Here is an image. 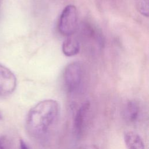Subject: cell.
I'll return each instance as SVG.
<instances>
[{
	"mask_svg": "<svg viewBox=\"0 0 149 149\" xmlns=\"http://www.w3.org/2000/svg\"><path fill=\"white\" fill-rule=\"evenodd\" d=\"M0 3H1V0H0Z\"/></svg>",
	"mask_w": 149,
	"mask_h": 149,
	"instance_id": "5bb4252c",
	"label": "cell"
},
{
	"mask_svg": "<svg viewBox=\"0 0 149 149\" xmlns=\"http://www.w3.org/2000/svg\"><path fill=\"white\" fill-rule=\"evenodd\" d=\"M60 107L54 100H45L33 106L29 111L26 121L29 133L34 137L45 134L56 120Z\"/></svg>",
	"mask_w": 149,
	"mask_h": 149,
	"instance_id": "6da1fadb",
	"label": "cell"
},
{
	"mask_svg": "<svg viewBox=\"0 0 149 149\" xmlns=\"http://www.w3.org/2000/svg\"><path fill=\"white\" fill-rule=\"evenodd\" d=\"M125 119L129 122L136 121L140 113V107L139 104L134 101L131 100L127 102L123 111Z\"/></svg>",
	"mask_w": 149,
	"mask_h": 149,
	"instance_id": "8992f818",
	"label": "cell"
},
{
	"mask_svg": "<svg viewBox=\"0 0 149 149\" xmlns=\"http://www.w3.org/2000/svg\"><path fill=\"white\" fill-rule=\"evenodd\" d=\"M20 149H30L27 144L23 140H20Z\"/></svg>",
	"mask_w": 149,
	"mask_h": 149,
	"instance_id": "8fae6325",
	"label": "cell"
},
{
	"mask_svg": "<svg viewBox=\"0 0 149 149\" xmlns=\"http://www.w3.org/2000/svg\"><path fill=\"white\" fill-rule=\"evenodd\" d=\"M83 77V66L79 62L68 64L63 73V81L68 92H76L81 86Z\"/></svg>",
	"mask_w": 149,
	"mask_h": 149,
	"instance_id": "7a4b0ae2",
	"label": "cell"
},
{
	"mask_svg": "<svg viewBox=\"0 0 149 149\" xmlns=\"http://www.w3.org/2000/svg\"><path fill=\"white\" fill-rule=\"evenodd\" d=\"M17 80L14 73L6 66L0 64V95H8L15 90Z\"/></svg>",
	"mask_w": 149,
	"mask_h": 149,
	"instance_id": "277c9868",
	"label": "cell"
},
{
	"mask_svg": "<svg viewBox=\"0 0 149 149\" xmlns=\"http://www.w3.org/2000/svg\"><path fill=\"white\" fill-rule=\"evenodd\" d=\"M62 52L67 56H72L77 55L80 51L79 41L72 36H68L62 44Z\"/></svg>",
	"mask_w": 149,
	"mask_h": 149,
	"instance_id": "ba28073f",
	"label": "cell"
},
{
	"mask_svg": "<svg viewBox=\"0 0 149 149\" xmlns=\"http://www.w3.org/2000/svg\"><path fill=\"white\" fill-rule=\"evenodd\" d=\"M0 149H5L3 146L2 144V143H1V141H0Z\"/></svg>",
	"mask_w": 149,
	"mask_h": 149,
	"instance_id": "7c38bea8",
	"label": "cell"
},
{
	"mask_svg": "<svg viewBox=\"0 0 149 149\" xmlns=\"http://www.w3.org/2000/svg\"><path fill=\"white\" fill-rule=\"evenodd\" d=\"M90 103L84 102L77 109L73 120V130L76 136H80L84 129L86 120L90 111Z\"/></svg>",
	"mask_w": 149,
	"mask_h": 149,
	"instance_id": "5b68a950",
	"label": "cell"
},
{
	"mask_svg": "<svg viewBox=\"0 0 149 149\" xmlns=\"http://www.w3.org/2000/svg\"><path fill=\"white\" fill-rule=\"evenodd\" d=\"M2 118V115H1V113H0V120H1Z\"/></svg>",
	"mask_w": 149,
	"mask_h": 149,
	"instance_id": "4fadbf2b",
	"label": "cell"
},
{
	"mask_svg": "<svg viewBox=\"0 0 149 149\" xmlns=\"http://www.w3.org/2000/svg\"><path fill=\"white\" fill-rule=\"evenodd\" d=\"M124 141L127 149H144L143 139L136 132H126L124 134Z\"/></svg>",
	"mask_w": 149,
	"mask_h": 149,
	"instance_id": "52a82bcc",
	"label": "cell"
},
{
	"mask_svg": "<svg viewBox=\"0 0 149 149\" xmlns=\"http://www.w3.org/2000/svg\"><path fill=\"white\" fill-rule=\"evenodd\" d=\"M137 8L143 16H148V0H137Z\"/></svg>",
	"mask_w": 149,
	"mask_h": 149,
	"instance_id": "9c48e42d",
	"label": "cell"
},
{
	"mask_svg": "<svg viewBox=\"0 0 149 149\" xmlns=\"http://www.w3.org/2000/svg\"><path fill=\"white\" fill-rule=\"evenodd\" d=\"M78 24V12L76 7L68 5L63 9L59 19L58 29L65 36H72L76 31Z\"/></svg>",
	"mask_w": 149,
	"mask_h": 149,
	"instance_id": "3957f363",
	"label": "cell"
},
{
	"mask_svg": "<svg viewBox=\"0 0 149 149\" xmlns=\"http://www.w3.org/2000/svg\"><path fill=\"white\" fill-rule=\"evenodd\" d=\"M78 149H99L98 147L95 145L90 144V145H85L79 147Z\"/></svg>",
	"mask_w": 149,
	"mask_h": 149,
	"instance_id": "30bf717a",
	"label": "cell"
}]
</instances>
